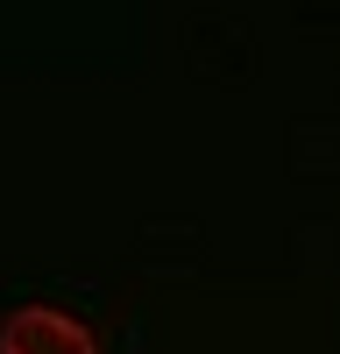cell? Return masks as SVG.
<instances>
[{
    "instance_id": "1",
    "label": "cell",
    "mask_w": 340,
    "mask_h": 354,
    "mask_svg": "<svg viewBox=\"0 0 340 354\" xmlns=\"http://www.w3.org/2000/svg\"><path fill=\"white\" fill-rule=\"evenodd\" d=\"M0 354H100V340L57 305H21L0 319Z\"/></svg>"
}]
</instances>
